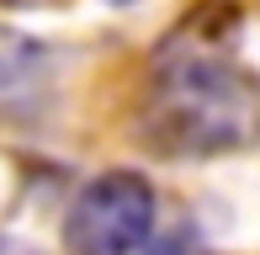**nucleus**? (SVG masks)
<instances>
[{"instance_id": "obj_1", "label": "nucleus", "mask_w": 260, "mask_h": 255, "mask_svg": "<svg viewBox=\"0 0 260 255\" xmlns=\"http://www.w3.org/2000/svg\"><path fill=\"white\" fill-rule=\"evenodd\" d=\"M144 138L165 154H239L260 144V80L229 53H165L144 101Z\"/></svg>"}, {"instance_id": "obj_2", "label": "nucleus", "mask_w": 260, "mask_h": 255, "mask_svg": "<svg viewBox=\"0 0 260 255\" xmlns=\"http://www.w3.org/2000/svg\"><path fill=\"white\" fill-rule=\"evenodd\" d=\"M154 234V186L133 170H106L64 218L69 255H138Z\"/></svg>"}, {"instance_id": "obj_3", "label": "nucleus", "mask_w": 260, "mask_h": 255, "mask_svg": "<svg viewBox=\"0 0 260 255\" xmlns=\"http://www.w3.org/2000/svg\"><path fill=\"white\" fill-rule=\"evenodd\" d=\"M138 255H202V245L186 239V234H165V239H154V245H144Z\"/></svg>"}, {"instance_id": "obj_4", "label": "nucleus", "mask_w": 260, "mask_h": 255, "mask_svg": "<svg viewBox=\"0 0 260 255\" xmlns=\"http://www.w3.org/2000/svg\"><path fill=\"white\" fill-rule=\"evenodd\" d=\"M117 6H133V0H117Z\"/></svg>"}]
</instances>
